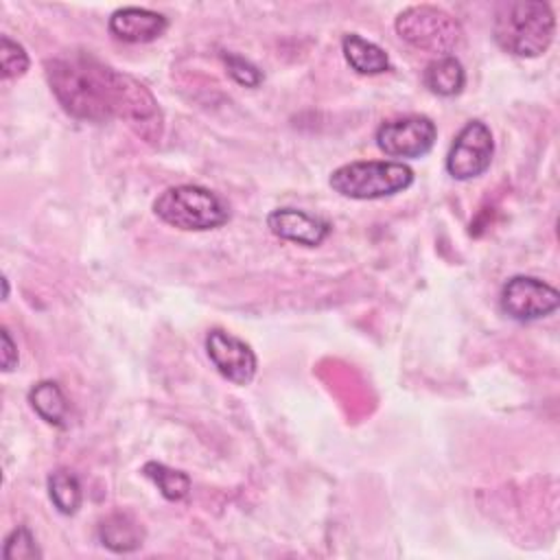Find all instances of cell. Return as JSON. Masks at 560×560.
<instances>
[{
  "mask_svg": "<svg viewBox=\"0 0 560 560\" xmlns=\"http://www.w3.org/2000/svg\"><path fill=\"white\" fill-rule=\"evenodd\" d=\"M46 81L66 114L79 120H122L147 142H160L164 131L155 96L138 79L120 72L90 52H68L44 63Z\"/></svg>",
  "mask_w": 560,
  "mask_h": 560,
  "instance_id": "cell-1",
  "label": "cell"
},
{
  "mask_svg": "<svg viewBox=\"0 0 560 560\" xmlns=\"http://www.w3.org/2000/svg\"><path fill=\"white\" fill-rule=\"evenodd\" d=\"M553 33L556 15L547 2L508 0L494 7L492 37L510 55L538 57L551 46Z\"/></svg>",
  "mask_w": 560,
  "mask_h": 560,
  "instance_id": "cell-2",
  "label": "cell"
},
{
  "mask_svg": "<svg viewBox=\"0 0 560 560\" xmlns=\"http://www.w3.org/2000/svg\"><path fill=\"white\" fill-rule=\"evenodd\" d=\"M153 212L164 223L188 232L214 230L230 221V206L217 192L197 184L166 188L153 201Z\"/></svg>",
  "mask_w": 560,
  "mask_h": 560,
  "instance_id": "cell-3",
  "label": "cell"
},
{
  "mask_svg": "<svg viewBox=\"0 0 560 560\" xmlns=\"http://www.w3.org/2000/svg\"><path fill=\"white\" fill-rule=\"evenodd\" d=\"M413 171L402 162H350L332 171L330 188L348 199H383L411 186Z\"/></svg>",
  "mask_w": 560,
  "mask_h": 560,
  "instance_id": "cell-4",
  "label": "cell"
},
{
  "mask_svg": "<svg viewBox=\"0 0 560 560\" xmlns=\"http://www.w3.org/2000/svg\"><path fill=\"white\" fill-rule=\"evenodd\" d=\"M394 28L409 46L438 57L451 55L464 39L462 24L444 9L431 4H413L402 9L394 22Z\"/></svg>",
  "mask_w": 560,
  "mask_h": 560,
  "instance_id": "cell-5",
  "label": "cell"
},
{
  "mask_svg": "<svg viewBox=\"0 0 560 560\" xmlns=\"http://www.w3.org/2000/svg\"><path fill=\"white\" fill-rule=\"evenodd\" d=\"M499 306L516 322H534L551 315L560 306V293L540 278L514 276L503 284Z\"/></svg>",
  "mask_w": 560,
  "mask_h": 560,
  "instance_id": "cell-6",
  "label": "cell"
},
{
  "mask_svg": "<svg viewBox=\"0 0 560 560\" xmlns=\"http://www.w3.org/2000/svg\"><path fill=\"white\" fill-rule=\"evenodd\" d=\"M435 138V122L422 114L398 116L376 129V144L389 158H422L431 151Z\"/></svg>",
  "mask_w": 560,
  "mask_h": 560,
  "instance_id": "cell-7",
  "label": "cell"
},
{
  "mask_svg": "<svg viewBox=\"0 0 560 560\" xmlns=\"http://www.w3.org/2000/svg\"><path fill=\"white\" fill-rule=\"evenodd\" d=\"M494 155L492 131L481 120H468L446 153V171L455 179H472L488 171Z\"/></svg>",
  "mask_w": 560,
  "mask_h": 560,
  "instance_id": "cell-8",
  "label": "cell"
},
{
  "mask_svg": "<svg viewBox=\"0 0 560 560\" xmlns=\"http://www.w3.org/2000/svg\"><path fill=\"white\" fill-rule=\"evenodd\" d=\"M206 352L214 370L234 385H249L256 376V354L243 339L212 328L206 335Z\"/></svg>",
  "mask_w": 560,
  "mask_h": 560,
  "instance_id": "cell-9",
  "label": "cell"
},
{
  "mask_svg": "<svg viewBox=\"0 0 560 560\" xmlns=\"http://www.w3.org/2000/svg\"><path fill=\"white\" fill-rule=\"evenodd\" d=\"M267 228L282 241L304 247L322 245L330 234V223L322 217L308 214L298 208H276L267 214Z\"/></svg>",
  "mask_w": 560,
  "mask_h": 560,
  "instance_id": "cell-10",
  "label": "cell"
},
{
  "mask_svg": "<svg viewBox=\"0 0 560 560\" xmlns=\"http://www.w3.org/2000/svg\"><path fill=\"white\" fill-rule=\"evenodd\" d=\"M109 33L127 44H147L158 39L168 22L162 13L151 11V9H140V7H125L112 13L109 18Z\"/></svg>",
  "mask_w": 560,
  "mask_h": 560,
  "instance_id": "cell-11",
  "label": "cell"
},
{
  "mask_svg": "<svg viewBox=\"0 0 560 560\" xmlns=\"http://www.w3.org/2000/svg\"><path fill=\"white\" fill-rule=\"evenodd\" d=\"M98 540L114 553H129L142 547L144 529L131 514L114 512L101 521Z\"/></svg>",
  "mask_w": 560,
  "mask_h": 560,
  "instance_id": "cell-12",
  "label": "cell"
},
{
  "mask_svg": "<svg viewBox=\"0 0 560 560\" xmlns=\"http://www.w3.org/2000/svg\"><path fill=\"white\" fill-rule=\"evenodd\" d=\"M341 50H343V57L350 63V68L357 70L359 74H381V72L389 70L387 52L378 44H374L357 33H348L341 39Z\"/></svg>",
  "mask_w": 560,
  "mask_h": 560,
  "instance_id": "cell-13",
  "label": "cell"
},
{
  "mask_svg": "<svg viewBox=\"0 0 560 560\" xmlns=\"http://www.w3.org/2000/svg\"><path fill=\"white\" fill-rule=\"evenodd\" d=\"M466 72L459 59L444 55L424 68V85L438 96H455L464 90Z\"/></svg>",
  "mask_w": 560,
  "mask_h": 560,
  "instance_id": "cell-14",
  "label": "cell"
},
{
  "mask_svg": "<svg viewBox=\"0 0 560 560\" xmlns=\"http://www.w3.org/2000/svg\"><path fill=\"white\" fill-rule=\"evenodd\" d=\"M28 402L35 409V413L52 424V427H66L68 420V400L55 381H39L28 392Z\"/></svg>",
  "mask_w": 560,
  "mask_h": 560,
  "instance_id": "cell-15",
  "label": "cell"
},
{
  "mask_svg": "<svg viewBox=\"0 0 560 560\" xmlns=\"http://www.w3.org/2000/svg\"><path fill=\"white\" fill-rule=\"evenodd\" d=\"M48 497L61 514H66V516L77 514V510L81 508V501H83L79 477L66 468L50 472L48 475Z\"/></svg>",
  "mask_w": 560,
  "mask_h": 560,
  "instance_id": "cell-16",
  "label": "cell"
},
{
  "mask_svg": "<svg viewBox=\"0 0 560 560\" xmlns=\"http://www.w3.org/2000/svg\"><path fill=\"white\" fill-rule=\"evenodd\" d=\"M142 475L147 479H151L160 494L166 499V501H182L188 497L190 492V477L184 472V470H177V468H168L166 464H160V462H147L142 466Z\"/></svg>",
  "mask_w": 560,
  "mask_h": 560,
  "instance_id": "cell-17",
  "label": "cell"
},
{
  "mask_svg": "<svg viewBox=\"0 0 560 560\" xmlns=\"http://www.w3.org/2000/svg\"><path fill=\"white\" fill-rule=\"evenodd\" d=\"M2 558L4 560H37V558H42V551H39L33 534L26 527H15L4 538Z\"/></svg>",
  "mask_w": 560,
  "mask_h": 560,
  "instance_id": "cell-18",
  "label": "cell"
},
{
  "mask_svg": "<svg viewBox=\"0 0 560 560\" xmlns=\"http://www.w3.org/2000/svg\"><path fill=\"white\" fill-rule=\"evenodd\" d=\"M0 68L4 79L22 77L28 70V55L24 46L13 42L9 35L0 37Z\"/></svg>",
  "mask_w": 560,
  "mask_h": 560,
  "instance_id": "cell-19",
  "label": "cell"
},
{
  "mask_svg": "<svg viewBox=\"0 0 560 560\" xmlns=\"http://www.w3.org/2000/svg\"><path fill=\"white\" fill-rule=\"evenodd\" d=\"M221 59L225 61L228 72L236 83H241L245 88H258L262 83V72L252 61H247L245 57L234 55V52H223Z\"/></svg>",
  "mask_w": 560,
  "mask_h": 560,
  "instance_id": "cell-20",
  "label": "cell"
},
{
  "mask_svg": "<svg viewBox=\"0 0 560 560\" xmlns=\"http://www.w3.org/2000/svg\"><path fill=\"white\" fill-rule=\"evenodd\" d=\"M0 337H2V354H0L2 370H4V372H11V370H15V365H18V348H15V343H13V339H11V335H9L7 328H2Z\"/></svg>",
  "mask_w": 560,
  "mask_h": 560,
  "instance_id": "cell-21",
  "label": "cell"
}]
</instances>
